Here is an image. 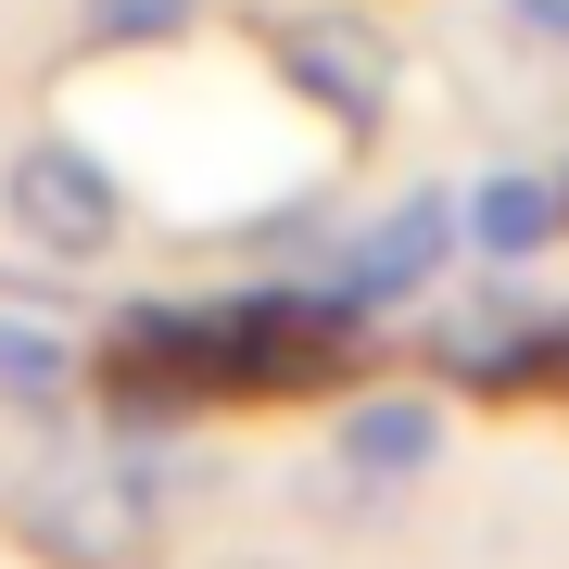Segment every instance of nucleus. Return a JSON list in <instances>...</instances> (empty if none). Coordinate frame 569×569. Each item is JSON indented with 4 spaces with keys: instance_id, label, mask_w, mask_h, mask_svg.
I'll use <instances>...</instances> for the list:
<instances>
[{
    "instance_id": "nucleus-1",
    "label": "nucleus",
    "mask_w": 569,
    "mask_h": 569,
    "mask_svg": "<svg viewBox=\"0 0 569 569\" xmlns=\"http://www.w3.org/2000/svg\"><path fill=\"white\" fill-rule=\"evenodd\" d=\"M13 531H26L51 569H152L164 507H152L140 468H114V456H51L39 481L13 493Z\"/></svg>"
},
{
    "instance_id": "nucleus-2",
    "label": "nucleus",
    "mask_w": 569,
    "mask_h": 569,
    "mask_svg": "<svg viewBox=\"0 0 569 569\" xmlns=\"http://www.w3.org/2000/svg\"><path fill=\"white\" fill-rule=\"evenodd\" d=\"M0 216H13L39 253H63V266H89V253L127 241V190H114L77 140H26L13 164H0Z\"/></svg>"
},
{
    "instance_id": "nucleus-3",
    "label": "nucleus",
    "mask_w": 569,
    "mask_h": 569,
    "mask_svg": "<svg viewBox=\"0 0 569 569\" xmlns=\"http://www.w3.org/2000/svg\"><path fill=\"white\" fill-rule=\"evenodd\" d=\"M266 63H279L342 140H367V127L392 114V39L367 13H279V26H266Z\"/></svg>"
},
{
    "instance_id": "nucleus-4",
    "label": "nucleus",
    "mask_w": 569,
    "mask_h": 569,
    "mask_svg": "<svg viewBox=\"0 0 569 569\" xmlns=\"http://www.w3.org/2000/svg\"><path fill=\"white\" fill-rule=\"evenodd\" d=\"M443 241H456V203L443 190H406L380 228H355V253H342V305H406V291H430V266H443Z\"/></svg>"
},
{
    "instance_id": "nucleus-5",
    "label": "nucleus",
    "mask_w": 569,
    "mask_h": 569,
    "mask_svg": "<svg viewBox=\"0 0 569 569\" xmlns=\"http://www.w3.org/2000/svg\"><path fill=\"white\" fill-rule=\"evenodd\" d=\"M430 456H443V406L430 392H380V406L342 418V468L355 481H418Z\"/></svg>"
},
{
    "instance_id": "nucleus-6",
    "label": "nucleus",
    "mask_w": 569,
    "mask_h": 569,
    "mask_svg": "<svg viewBox=\"0 0 569 569\" xmlns=\"http://www.w3.org/2000/svg\"><path fill=\"white\" fill-rule=\"evenodd\" d=\"M557 216H569V190H545V178H481V190H468V228H456V241H481L493 266H519V253H545V241H557Z\"/></svg>"
},
{
    "instance_id": "nucleus-7",
    "label": "nucleus",
    "mask_w": 569,
    "mask_h": 569,
    "mask_svg": "<svg viewBox=\"0 0 569 569\" xmlns=\"http://www.w3.org/2000/svg\"><path fill=\"white\" fill-rule=\"evenodd\" d=\"M77 13H89V39H102V51H152V39H190L203 0H77Z\"/></svg>"
},
{
    "instance_id": "nucleus-8",
    "label": "nucleus",
    "mask_w": 569,
    "mask_h": 569,
    "mask_svg": "<svg viewBox=\"0 0 569 569\" xmlns=\"http://www.w3.org/2000/svg\"><path fill=\"white\" fill-rule=\"evenodd\" d=\"M63 367H77V355H63L51 317H0V380H13V392H51Z\"/></svg>"
},
{
    "instance_id": "nucleus-9",
    "label": "nucleus",
    "mask_w": 569,
    "mask_h": 569,
    "mask_svg": "<svg viewBox=\"0 0 569 569\" xmlns=\"http://www.w3.org/2000/svg\"><path fill=\"white\" fill-rule=\"evenodd\" d=\"M507 26H519L531 51H569V0H507Z\"/></svg>"
}]
</instances>
